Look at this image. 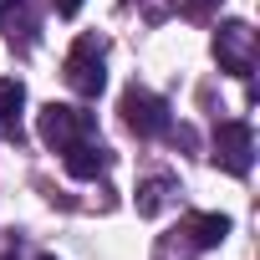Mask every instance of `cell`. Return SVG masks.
<instances>
[{
  "mask_svg": "<svg viewBox=\"0 0 260 260\" xmlns=\"http://www.w3.org/2000/svg\"><path fill=\"white\" fill-rule=\"evenodd\" d=\"M36 133H41V143H46L51 153H61V148H72L77 138H97V117L82 112V107H67V102H46V107L36 112Z\"/></svg>",
  "mask_w": 260,
  "mask_h": 260,
  "instance_id": "cell-1",
  "label": "cell"
},
{
  "mask_svg": "<svg viewBox=\"0 0 260 260\" xmlns=\"http://www.w3.org/2000/svg\"><path fill=\"white\" fill-rule=\"evenodd\" d=\"M67 87L77 97H97L107 87V46L97 36H77V46L67 51Z\"/></svg>",
  "mask_w": 260,
  "mask_h": 260,
  "instance_id": "cell-2",
  "label": "cell"
},
{
  "mask_svg": "<svg viewBox=\"0 0 260 260\" xmlns=\"http://www.w3.org/2000/svg\"><path fill=\"white\" fill-rule=\"evenodd\" d=\"M117 112H122V122L133 127L138 138H164L169 127H174V122H169V102H164L158 92L138 87V82L122 92V107H117Z\"/></svg>",
  "mask_w": 260,
  "mask_h": 260,
  "instance_id": "cell-3",
  "label": "cell"
},
{
  "mask_svg": "<svg viewBox=\"0 0 260 260\" xmlns=\"http://www.w3.org/2000/svg\"><path fill=\"white\" fill-rule=\"evenodd\" d=\"M214 164L230 169L235 179L250 174V164H255V133H250V122H240V117L219 122V133H214Z\"/></svg>",
  "mask_w": 260,
  "mask_h": 260,
  "instance_id": "cell-4",
  "label": "cell"
},
{
  "mask_svg": "<svg viewBox=\"0 0 260 260\" xmlns=\"http://www.w3.org/2000/svg\"><path fill=\"white\" fill-rule=\"evenodd\" d=\"M214 56L230 77H250L255 72V31L245 21H224L214 31Z\"/></svg>",
  "mask_w": 260,
  "mask_h": 260,
  "instance_id": "cell-5",
  "label": "cell"
},
{
  "mask_svg": "<svg viewBox=\"0 0 260 260\" xmlns=\"http://www.w3.org/2000/svg\"><path fill=\"white\" fill-rule=\"evenodd\" d=\"M61 164H67L72 179H97V174L112 164V153L102 148V138H77L72 148H61Z\"/></svg>",
  "mask_w": 260,
  "mask_h": 260,
  "instance_id": "cell-6",
  "label": "cell"
},
{
  "mask_svg": "<svg viewBox=\"0 0 260 260\" xmlns=\"http://www.w3.org/2000/svg\"><path fill=\"white\" fill-rule=\"evenodd\" d=\"M21 107H26L21 77H0V138H16L21 143Z\"/></svg>",
  "mask_w": 260,
  "mask_h": 260,
  "instance_id": "cell-7",
  "label": "cell"
},
{
  "mask_svg": "<svg viewBox=\"0 0 260 260\" xmlns=\"http://www.w3.org/2000/svg\"><path fill=\"white\" fill-rule=\"evenodd\" d=\"M224 235H230V214H194V219H189V240H194V250H214Z\"/></svg>",
  "mask_w": 260,
  "mask_h": 260,
  "instance_id": "cell-8",
  "label": "cell"
},
{
  "mask_svg": "<svg viewBox=\"0 0 260 260\" xmlns=\"http://www.w3.org/2000/svg\"><path fill=\"white\" fill-rule=\"evenodd\" d=\"M169 194H174V179H148V184H138V214H158V209L169 204Z\"/></svg>",
  "mask_w": 260,
  "mask_h": 260,
  "instance_id": "cell-9",
  "label": "cell"
},
{
  "mask_svg": "<svg viewBox=\"0 0 260 260\" xmlns=\"http://www.w3.org/2000/svg\"><path fill=\"white\" fill-rule=\"evenodd\" d=\"M51 6H56V16H67V21H72V16L87 6V0H51Z\"/></svg>",
  "mask_w": 260,
  "mask_h": 260,
  "instance_id": "cell-10",
  "label": "cell"
},
{
  "mask_svg": "<svg viewBox=\"0 0 260 260\" xmlns=\"http://www.w3.org/2000/svg\"><path fill=\"white\" fill-rule=\"evenodd\" d=\"M16 6H21V0H0V16H11V11H16Z\"/></svg>",
  "mask_w": 260,
  "mask_h": 260,
  "instance_id": "cell-11",
  "label": "cell"
},
{
  "mask_svg": "<svg viewBox=\"0 0 260 260\" xmlns=\"http://www.w3.org/2000/svg\"><path fill=\"white\" fill-rule=\"evenodd\" d=\"M41 260H56V255H41Z\"/></svg>",
  "mask_w": 260,
  "mask_h": 260,
  "instance_id": "cell-12",
  "label": "cell"
},
{
  "mask_svg": "<svg viewBox=\"0 0 260 260\" xmlns=\"http://www.w3.org/2000/svg\"><path fill=\"white\" fill-rule=\"evenodd\" d=\"M194 6H204V0H194Z\"/></svg>",
  "mask_w": 260,
  "mask_h": 260,
  "instance_id": "cell-13",
  "label": "cell"
}]
</instances>
